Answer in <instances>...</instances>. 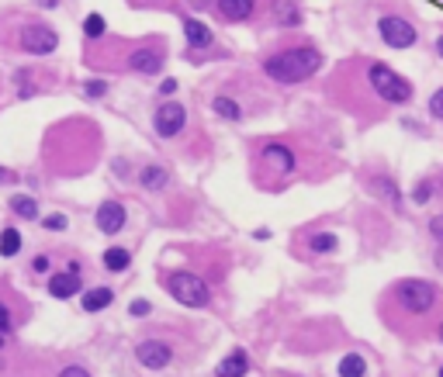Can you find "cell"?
<instances>
[{"label":"cell","instance_id":"34","mask_svg":"<svg viewBox=\"0 0 443 377\" xmlns=\"http://www.w3.org/2000/svg\"><path fill=\"white\" fill-rule=\"evenodd\" d=\"M59 377H90V370H87L83 363H66V367L59 370Z\"/></svg>","mask_w":443,"mask_h":377},{"label":"cell","instance_id":"6","mask_svg":"<svg viewBox=\"0 0 443 377\" xmlns=\"http://www.w3.org/2000/svg\"><path fill=\"white\" fill-rule=\"evenodd\" d=\"M18 46H21V52H28V56H52V52L59 49V35H56V28H52V25L32 21V25H25V28H21Z\"/></svg>","mask_w":443,"mask_h":377},{"label":"cell","instance_id":"17","mask_svg":"<svg viewBox=\"0 0 443 377\" xmlns=\"http://www.w3.org/2000/svg\"><path fill=\"white\" fill-rule=\"evenodd\" d=\"M211 115L215 118H222V122H233V125H239L246 115H243V104L236 101V97H229V94H215L211 97Z\"/></svg>","mask_w":443,"mask_h":377},{"label":"cell","instance_id":"32","mask_svg":"<svg viewBox=\"0 0 443 377\" xmlns=\"http://www.w3.org/2000/svg\"><path fill=\"white\" fill-rule=\"evenodd\" d=\"M11 329H14V315H11V308L4 301H0V336L11 332Z\"/></svg>","mask_w":443,"mask_h":377},{"label":"cell","instance_id":"23","mask_svg":"<svg viewBox=\"0 0 443 377\" xmlns=\"http://www.w3.org/2000/svg\"><path fill=\"white\" fill-rule=\"evenodd\" d=\"M8 208H11L18 218H25V222H35V218H39V201H35L32 194H11Z\"/></svg>","mask_w":443,"mask_h":377},{"label":"cell","instance_id":"9","mask_svg":"<svg viewBox=\"0 0 443 377\" xmlns=\"http://www.w3.org/2000/svg\"><path fill=\"white\" fill-rule=\"evenodd\" d=\"M260 163H264L270 173H277V177H291V173L298 170V156H295V149H291V146H284V142H277V139H270V142H264V146H260Z\"/></svg>","mask_w":443,"mask_h":377},{"label":"cell","instance_id":"3","mask_svg":"<svg viewBox=\"0 0 443 377\" xmlns=\"http://www.w3.org/2000/svg\"><path fill=\"white\" fill-rule=\"evenodd\" d=\"M163 287L170 291L173 301H180L187 308H208L211 304V291H208L204 277L194 273V270H170V273H163Z\"/></svg>","mask_w":443,"mask_h":377},{"label":"cell","instance_id":"35","mask_svg":"<svg viewBox=\"0 0 443 377\" xmlns=\"http://www.w3.org/2000/svg\"><path fill=\"white\" fill-rule=\"evenodd\" d=\"M177 87H180V84H177L173 77H166V80H163V84L156 87V94H159V97L166 101V97H173V94H177Z\"/></svg>","mask_w":443,"mask_h":377},{"label":"cell","instance_id":"41","mask_svg":"<svg viewBox=\"0 0 443 377\" xmlns=\"http://www.w3.org/2000/svg\"><path fill=\"white\" fill-rule=\"evenodd\" d=\"M39 8H59V0H35Z\"/></svg>","mask_w":443,"mask_h":377},{"label":"cell","instance_id":"20","mask_svg":"<svg viewBox=\"0 0 443 377\" xmlns=\"http://www.w3.org/2000/svg\"><path fill=\"white\" fill-rule=\"evenodd\" d=\"M274 25L277 28H302L305 25V11L298 8V0H284V4L274 11Z\"/></svg>","mask_w":443,"mask_h":377},{"label":"cell","instance_id":"25","mask_svg":"<svg viewBox=\"0 0 443 377\" xmlns=\"http://www.w3.org/2000/svg\"><path fill=\"white\" fill-rule=\"evenodd\" d=\"M18 253H21V232H18L14 225L0 229V256L11 260V256H18Z\"/></svg>","mask_w":443,"mask_h":377},{"label":"cell","instance_id":"31","mask_svg":"<svg viewBox=\"0 0 443 377\" xmlns=\"http://www.w3.org/2000/svg\"><path fill=\"white\" fill-rule=\"evenodd\" d=\"M128 315H132V318H149V315H152V301H146V298H135V301L128 304Z\"/></svg>","mask_w":443,"mask_h":377},{"label":"cell","instance_id":"45","mask_svg":"<svg viewBox=\"0 0 443 377\" xmlns=\"http://www.w3.org/2000/svg\"><path fill=\"white\" fill-rule=\"evenodd\" d=\"M436 339H440V342H443V325H440V329H436Z\"/></svg>","mask_w":443,"mask_h":377},{"label":"cell","instance_id":"12","mask_svg":"<svg viewBox=\"0 0 443 377\" xmlns=\"http://www.w3.org/2000/svg\"><path fill=\"white\" fill-rule=\"evenodd\" d=\"M135 360H139L146 370H166L170 360H173V346L149 336V339H142V342L135 346Z\"/></svg>","mask_w":443,"mask_h":377},{"label":"cell","instance_id":"29","mask_svg":"<svg viewBox=\"0 0 443 377\" xmlns=\"http://www.w3.org/2000/svg\"><path fill=\"white\" fill-rule=\"evenodd\" d=\"M42 229H46V232H63V229H70V218L59 215V211H56V215H46V218H42Z\"/></svg>","mask_w":443,"mask_h":377},{"label":"cell","instance_id":"5","mask_svg":"<svg viewBox=\"0 0 443 377\" xmlns=\"http://www.w3.org/2000/svg\"><path fill=\"white\" fill-rule=\"evenodd\" d=\"M377 35H381V42L388 49H412L419 42L415 25L408 18H402V14H381L377 18Z\"/></svg>","mask_w":443,"mask_h":377},{"label":"cell","instance_id":"24","mask_svg":"<svg viewBox=\"0 0 443 377\" xmlns=\"http://www.w3.org/2000/svg\"><path fill=\"white\" fill-rule=\"evenodd\" d=\"M336 377H367V360L360 353H346L336 363Z\"/></svg>","mask_w":443,"mask_h":377},{"label":"cell","instance_id":"14","mask_svg":"<svg viewBox=\"0 0 443 377\" xmlns=\"http://www.w3.org/2000/svg\"><path fill=\"white\" fill-rule=\"evenodd\" d=\"M367 191H371L374 197L388 201L395 211H402V191H398L395 177H388V173H371V177H367Z\"/></svg>","mask_w":443,"mask_h":377},{"label":"cell","instance_id":"19","mask_svg":"<svg viewBox=\"0 0 443 377\" xmlns=\"http://www.w3.org/2000/svg\"><path fill=\"white\" fill-rule=\"evenodd\" d=\"M139 184L146 187V191H166L170 187V170L166 166H159V163H146L142 170H139Z\"/></svg>","mask_w":443,"mask_h":377},{"label":"cell","instance_id":"43","mask_svg":"<svg viewBox=\"0 0 443 377\" xmlns=\"http://www.w3.org/2000/svg\"><path fill=\"white\" fill-rule=\"evenodd\" d=\"M4 180H11V173H8L4 166H0V184H4Z\"/></svg>","mask_w":443,"mask_h":377},{"label":"cell","instance_id":"26","mask_svg":"<svg viewBox=\"0 0 443 377\" xmlns=\"http://www.w3.org/2000/svg\"><path fill=\"white\" fill-rule=\"evenodd\" d=\"M104 35H108V21L101 14H87L83 18V39L87 42H101Z\"/></svg>","mask_w":443,"mask_h":377},{"label":"cell","instance_id":"28","mask_svg":"<svg viewBox=\"0 0 443 377\" xmlns=\"http://www.w3.org/2000/svg\"><path fill=\"white\" fill-rule=\"evenodd\" d=\"M108 90H111V87H108V80H87V84H83V94H87L90 101H101Z\"/></svg>","mask_w":443,"mask_h":377},{"label":"cell","instance_id":"30","mask_svg":"<svg viewBox=\"0 0 443 377\" xmlns=\"http://www.w3.org/2000/svg\"><path fill=\"white\" fill-rule=\"evenodd\" d=\"M426 108H429V118H433V122H443V87L429 94V104H426Z\"/></svg>","mask_w":443,"mask_h":377},{"label":"cell","instance_id":"8","mask_svg":"<svg viewBox=\"0 0 443 377\" xmlns=\"http://www.w3.org/2000/svg\"><path fill=\"white\" fill-rule=\"evenodd\" d=\"M184 128H187V108L166 97V101L152 111V132H156L159 139H177Z\"/></svg>","mask_w":443,"mask_h":377},{"label":"cell","instance_id":"22","mask_svg":"<svg viewBox=\"0 0 443 377\" xmlns=\"http://www.w3.org/2000/svg\"><path fill=\"white\" fill-rule=\"evenodd\" d=\"M101 263H104L108 273H125V270L132 267V253H128L125 246H111V249H104Z\"/></svg>","mask_w":443,"mask_h":377},{"label":"cell","instance_id":"40","mask_svg":"<svg viewBox=\"0 0 443 377\" xmlns=\"http://www.w3.org/2000/svg\"><path fill=\"white\" fill-rule=\"evenodd\" d=\"M253 235H257V239H260V242H267V239H270V229H257V232H253Z\"/></svg>","mask_w":443,"mask_h":377},{"label":"cell","instance_id":"7","mask_svg":"<svg viewBox=\"0 0 443 377\" xmlns=\"http://www.w3.org/2000/svg\"><path fill=\"white\" fill-rule=\"evenodd\" d=\"M184 42H187V59H190L194 66H201V56L215 49V32H211V25H204L201 18L187 14V18H184Z\"/></svg>","mask_w":443,"mask_h":377},{"label":"cell","instance_id":"46","mask_svg":"<svg viewBox=\"0 0 443 377\" xmlns=\"http://www.w3.org/2000/svg\"><path fill=\"white\" fill-rule=\"evenodd\" d=\"M436 377H443V367H440V370H436Z\"/></svg>","mask_w":443,"mask_h":377},{"label":"cell","instance_id":"44","mask_svg":"<svg viewBox=\"0 0 443 377\" xmlns=\"http://www.w3.org/2000/svg\"><path fill=\"white\" fill-rule=\"evenodd\" d=\"M436 267H440V270H443V249H440V253H436Z\"/></svg>","mask_w":443,"mask_h":377},{"label":"cell","instance_id":"1","mask_svg":"<svg viewBox=\"0 0 443 377\" xmlns=\"http://www.w3.org/2000/svg\"><path fill=\"white\" fill-rule=\"evenodd\" d=\"M322 52L315 49V46H284V49H277V52H270V56H264V73L274 80V84H281V87H295V84H305V80H312L319 70H322Z\"/></svg>","mask_w":443,"mask_h":377},{"label":"cell","instance_id":"15","mask_svg":"<svg viewBox=\"0 0 443 377\" xmlns=\"http://www.w3.org/2000/svg\"><path fill=\"white\" fill-rule=\"evenodd\" d=\"M46 287H49V294H52V298L66 301V298L83 294V277H80V273H73V270H63V273H52Z\"/></svg>","mask_w":443,"mask_h":377},{"label":"cell","instance_id":"37","mask_svg":"<svg viewBox=\"0 0 443 377\" xmlns=\"http://www.w3.org/2000/svg\"><path fill=\"white\" fill-rule=\"evenodd\" d=\"M111 170H115V177H118V180H128V177H132V173H128V160H115V163H111Z\"/></svg>","mask_w":443,"mask_h":377},{"label":"cell","instance_id":"36","mask_svg":"<svg viewBox=\"0 0 443 377\" xmlns=\"http://www.w3.org/2000/svg\"><path fill=\"white\" fill-rule=\"evenodd\" d=\"M429 235L443 246V215H433V218H429Z\"/></svg>","mask_w":443,"mask_h":377},{"label":"cell","instance_id":"38","mask_svg":"<svg viewBox=\"0 0 443 377\" xmlns=\"http://www.w3.org/2000/svg\"><path fill=\"white\" fill-rule=\"evenodd\" d=\"M187 8H194V11H208V8H215V0H187Z\"/></svg>","mask_w":443,"mask_h":377},{"label":"cell","instance_id":"27","mask_svg":"<svg viewBox=\"0 0 443 377\" xmlns=\"http://www.w3.org/2000/svg\"><path fill=\"white\" fill-rule=\"evenodd\" d=\"M433 194H436V184L429 180V177H422V180H415L412 184V201L422 208V204H429L433 201Z\"/></svg>","mask_w":443,"mask_h":377},{"label":"cell","instance_id":"16","mask_svg":"<svg viewBox=\"0 0 443 377\" xmlns=\"http://www.w3.org/2000/svg\"><path fill=\"white\" fill-rule=\"evenodd\" d=\"M246 374H250V353L239 346L229 356H222V363L215 367V377H246Z\"/></svg>","mask_w":443,"mask_h":377},{"label":"cell","instance_id":"10","mask_svg":"<svg viewBox=\"0 0 443 377\" xmlns=\"http://www.w3.org/2000/svg\"><path fill=\"white\" fill-rule=\"evenodd\" d=\"M125 63H128V70L139 73V77H156V73H163V66H166V52H163L159 46H139V49L128 52Z\"/></svg>","mask_w":443,"mask_h":377},{"label":"cell","instance_id":"33","mask_svg":"<svg viewBox=\"0 0 443 377\" xmlns=\"http://www.w3.org/2000/svg\"><path fill=\"white\" fill-rule=\"evenodd\" d=\"M32 270H35V273H49V270H52V256H49V253H39V256L32 260Z\"/></svg>","mask_w":443,"mask_h":377},{"label":"cell","instance_id":"18","mask_svg":"<svg viewBox=\"0 0 443 377\" xmlns=\"http://www.w3.org/2000/svg\"><path fill=\"white\" fill-rule=\"evenodd\" d=\"M111 301H115V291L111 287H87L83 294H80V308L87 311V315H97V311H104V308H111Z\"/></svg>","mask_w":443,"mask_h":377},{"label":"cell","instance_id":"42","mask_svg":"<svg viewBox=\"0 0 443 377\" xmlns=\"http://www.w3.org/2000/svg\"><path fill=\"white\" fill-rule=\"evenodd\" d=\"M433 49H436V56L443 59V35H436V46H433Z\"/></svg>","mask_w":443,"mask_h":377},{"label":"cell","instance_id":"11","mask_svg":"<svg viewBox=\"0 0 443 377\" xmlns=\"http://www.w3.org/2000/svg\"><path fill=\"white\" fill-rule=\"evenodd\" d=\"M125 222H128V211H125V204H121L118 197L101 201L97 211H94V225H97V232H104V235H118V232L125 229Z\"/></svg>","mask_w":443,"mask_h":377},{"label":"cell","instance_id":"47","mask_svg":"<svg viewBox=\"0 0 443 377\" xmlns=\"http://www.w3.org/2000/svg\"><path fill=\"white\" fill-rule=\"evenodd\" d=\"M0 346H4V336H0Z\"/></svg>","mask_w":443,"mask_h":377},{"label":"cell","instance_id":"2","mask_svg":"<svg viewBox=\"0 0 443 377\" xmlns=\"http://www.w3.org/2000/svg\"><path fill=\"white\" fill-rule=\"evenodd\" d=\"M367 84L384 104H408L415 97L412 80H405L398 70H391L388 63H377V59H367Z\"/></svg>","mask_w":443,"mask_h":377},{"label":"cell","instance_id":"39","mask_svg":"<svg viewBox=\"0 0 443 377\" xmlns=\"http://www.w3.org/2000/svg\"><path fill=\"white\" fill-rule=\"evenodd\" d=\"M132 4H139V8H156V4H163V0H132Z\"/></svg>","mask_w":443,"mask_h":377},{"label":"cell","instance_id":"4","mask_svg":"<svg viewBox=\"0 0 443 377\" xmlns=\"http://www.w3.org/2000/svg\"><path fill=\"white\" fill-rule=\"evenodd\" d=\"M395 301L408 315H426V311L436 308L440 294H436V284H429L422 277H405V280L395 284Z\"/></svg>","mask_w":443,"mask_h":377},{"label":"cell","instance_id":"21","mask_svg":"<svg viewBox=\"0 0 443 377\" xmlns=\"http://www.w3.org/2000/svg\"><path fill=\"white\" fill-rule=\"evenodd\" d=\"M305 249H308L312 256H333V253L339 249V239H336V232H312V235L305 239Z\"/></svg>","mask_w":443,"mask_h":377},{"label":"cell","instance_id":"13","mask_svg":"<svg viewBox=\"0 0 443 377\" xmlns=\"http://www.w3.org/2000/svg\"><path fill=\"white\" fill-rule=\"evenodd\" d=\"M260 0H215V14L226 21V25H243L257 18Z\"/></svg>","mask_w":443,"mask_h":377}]
</instances>
